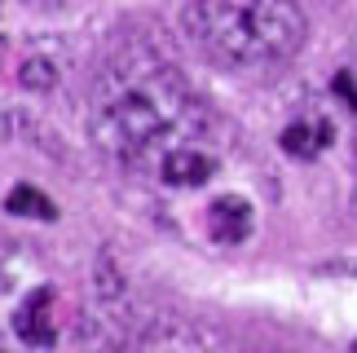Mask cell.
Wrapping results in <instances>:
<instances>
[{
    "label": "cell",
    "instance_id": "obj_5",
    "mask_svg": "<svg viewBox=\"0 0 357 353\" xmlns=\"http://www.w3.org/2000/svg\"><path fill=\"white\" fill-rule=\"evenodd\" d=\"M212 172H216V159L203 155V151H195V146H181V151H172L159 164V176L168 186H203Z\"/></svg>",
    "mask_w": 357,
    "mask_h": 353
},
{
    "label": "cell",
    "instance_id": "obj_11",
    "mask_svg": "<svg viewBox=\"0 0 357 353\" xmlns=\"http://www.w3.org/2000/svg\"><path fill=\"white\" fill-rule=\"evenodd\" d=\"M349 353H357V340H353V349H349Z\"/></svg>",
    "mask_w": 357,
    "mask_h": 353
},
{
    "label": "cell",
    "instance_id": "obj_10",
    "mask_svg": "<svg viewBox=\"0 0 357 353\" xmlns=\"http://www.w3.org/2000/svg\"><path fill=\"white\" fill-rule=\"evenodd\" d=\"M0 62H5V36H0Z\"/></svg>",
    "mask_w": 357,
    "mask_h": 353
},
{
    "label": "cell",
    "instance_id": "obj_6",
    "mask_svg": "<svg viewBox=\"0 0 357 353\" xmlns=\"http://www.w3.org/2000/svg\"><path fill=\"white\" fill-rule=\"evenodd\" d=\"M278 142H282V151L291 159H313V155H322L326 146L335 142V128L326 124V119H300V124L282 128Z\"/></svg>",
    "mask_w": 357,
    "mask_h": 353
},
{
    "label": "cell",
    "instance_id": "obj_2",
    "mask_svg": "<svg viewBox=\"0 0 357 353\" xmlns=\"http://www.w3.org/2000/svg\"><path fill=\"white\" fill-rule=\"evenodd\" d=\"M185 36L221 66H273L305 45L300 0H185Z\"/></svg>",
    "mask_w": 357,
    "mask_h": 353
},
{
    "label": "cell",
    "instance_id": "obj_1",
    "mask_svg": "<svg viewBox=\"0 0 357 353\" xmlns=\"http://www.w3.org/2000/svg\"><path fill=\"white\" fill-rule=\"evenodd\" d=\"M208 128V106L181 66L132 45L98 71L89 93V133L119 164H163Z\"/></svg>",
    "mask_w": 357,
    "mask_h": 353
},
{
    "label": "cell",
    "instance_id": "obj_7",
    "mask_svg": "<svg viewBox=\"0 0 357 353\" xmlns=\"http://www.w3.org/2000/svg\"><path fill=\"white\" fill-rule=\"evenodd\" d=\"M5 208L13 216H31V221H53V216H58L53 199H45L36 186H13L9 195H5Z\"/></svg>",
    "mask_w": 357,
    "mask_h": 353
},
{
    "label": "cell",
    "instance_id": "obj_8",
    "mask_svg": "<svg viewBox=\"0 0 357 353\" xmlns=\"http://www.w3.org/2000/svg\"><path fill=\"white\" fill-rule=\"evenodd\" d=\"M18 80H22L26 89H53V84H58V66L45 62V58H31V62L18 71Z\"/></svg>",
    "mask_w": 357,
    "mask_h": 353
},
{
    "label": "cell",
    "instance_id": "obj_4",
    "mask_svg": "<svg viewBox=\"0 0 357 353\" xmlns=\"http://www.w3.org/2000/svg\"><path fill=\"white\" fill-rule=\"evenodd\" d=\"M13 331L22 336L26 345L36 349H49L53 345V318H49V287H40L26 296V305H18V314H13Z\"/></svg>",
    "mask_w": 357,
    "mask_h": 353
},
{
    "label": "cell",
    "instance_id": "obj_9",
    "mask_svg": "<svg viewBox=\"0 0 357 353\" xmlns=\"http://www.w3.org/2000/svg\"><path fill=\"white\" fill-rule=\"evenodd\" d=\"M335 89L344 93V98H349V106L357 111V89H353V80H349V75H335Z\"/></svg>",
    "mask_w": 357,
    "mask_h": 353
},
{
    "label": "cell",
    "instance_id": "obj_3",
    "mask_svg": "<svg viewBox=\"0 0 357 353\" xmlns=\"http://www.w3.org/2000/svg\"><path fill=\"white\" fill-rule=\"evenodd\" d=\"M208 230H212V239L216 243H243L247 234H252V203L238 199V195H225V199H216L212 208H208Z\"/></svg>",
    "mask_w": 357,
    "mask_h": 353
}]
</instances>
